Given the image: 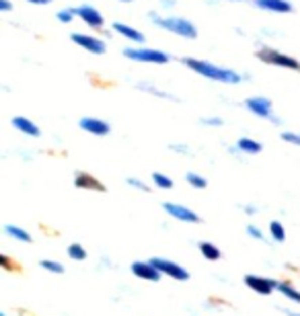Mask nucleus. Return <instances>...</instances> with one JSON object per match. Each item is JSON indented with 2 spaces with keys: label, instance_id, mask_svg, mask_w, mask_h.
<instances>
[{
  "label": "nucleus",
  "instance_id": "nucleus-11",
  "mask_svg": "<svg viewBox=\"0 0 300 316\" xmlns=\"http://www.w3.org/2000/svg\"><path fill=\"white\" fill-rule=\"evenodd\" d=\"M74 185L82 191H99V193H105V185L91 173H84V171H78L74 175Z\"/></svg>",
  "mask_w": 300,
  "mask_h": 316
},
{
  "label": "nucleus",
  "instance_id": "nucleus-25",
  "mask_svg": "<svg viewBox=\"0 0 300 316\" xmlns=\"http://www.w3.org/2000/svg\"><path fill=\"white\" fill-rule=\"evenodd\" d=\"M41 269H45L49 273H56V275H62L64 273V265L58 263V261H52V259H43L41 261Z\"/></svg>",
  "mask_w": 300,
  "mask_h": 316
},
{
  "label": "nucleus",
  "instance_id": "nucleus-35",
  "mask_svg": "<svg viewBox=\"0 0 300 316\" xmlns=\"http://www.w3.org/2000/svg\"><path fill=\"white\" fill-rule=\"evenodd\" d=\"M288 316H300V314H296V312H288Z\"/></svg>",
  "mask_w": 300,
  "mask_h": 316
},
{
  "label": "nucleus",
  "instance_id": "nucleus-26",
  "mask_svg": "<svg viewBox=\"0 0 300 316\" xmlns=\"http://www.w3.org/2000/svg\"><path fill=\"white\" fill-rule=\"evenodd\" d=\"M74 17H76V9H62V11L56 13V19H58L60 23H64V25H68Z\"/></svg>",
  "mask_w": 300,
  "mask_h": 316
},
{
  "label": "nucleus",
  "instance_id": "nucleus-1",
  "mask_svg": "<svg viewBox=\"0 0 300 316\" xmlns=\"http://www.w3.org/2000/svg\"><path fill=\"white\" fill-rule=\"evenodd\" d=\"M183 64L193 70L195 74L208 78V80H214V82H222V84H238L243 80V76L230 70V68H222V66H216L212 62L208 60H197V58H185Z\"/></svg>",
  "mask_w": 300,
  "mask_h": 316
},
{
  "label": "nucleus",
  "instance_id": "nucleus-34",
  "mask_svg": "<svg viewBox=\"0 0 300 316\" xmlns=\"http://www.w3.org/2000/svg\"><path fill=\"white\" fill-rule=\"evenodd\" d=\"M0 265H3L5 269H9V257L7 255H0Z\"/></svg>",
  "mask_w": 300,
  "mask_h": 316
},
{
  "label": "nucleus",
  "instance_id": "nucleus-23",
  "mask_svg": "<svg viewBox=\"0 0 300 316\" xmlns=\"http://www.w3.org/2000/svg\"><path fill=\"white\" fill-rule=\"evenodd\" d=\"M153 183L159 189H171L173 187V179L169 175H163V173H153Z\"/></svg>",
  "mask_w": 300,
  "mask_h": 316
},
{
  "label": "nucleus",
  "instance_id": "nucleus-22",
  "mask_svg": "<svg viewBox=\"0 0 300 316\" xmlns=\"http://www.w3.org/2000/svg\"><path fill=\"white\" fill-rule=\"evenodd\" d=\"M269 234H272V238H274L276 242H284V240H286L284 224L278 222V220H272V222H269Z\"/></svg>",
  "mask_w": 300,
  "mask_h": 316
},
{
  "label": "nucleus",
  "instance_id": "nucleus-18",
  "mask_svg": "<svg viewBox=\"0 0 300 316\" xmlns=\"http://www.w3.org/2000/svg\"><path fill=\"white\" fill-rule=\"evenodd\" d=\"M199 252H202V257H204L206 261H218V259L222 257L220 248H218L214 242H202V244H199Z\"/></svg>",
  "mask_w": 300,
  "mask_h": 316
},
{
  "label": "nucleus",
  "instance_id": "nucleus-36",
  "mask_svg": "<svg viewBox=\"0 0 300 316\" xmlns=\"http://www.w3.org/2000/svg\"><path fill=\"white\" fill-rule=\"evenodd\" d=\"M163 3H167V5H173V0H163Z\"/></svg>",
  "mask_w": 300,
  "mask_h": 316
},
{
  "label": "nucleus",
  "instance_id": "nucleus-32",
  "mask_svg": "<svg viewBox=\"0 0 300 316\" xmlns=\"http://www.w3.org/2000/svg\"><path fill=\"white\" fill-rule=\"evenodd\" d=\"M11 9H13L11 0H0V11H3V13H9Z\"/></svg>",
  "mask_w": 300,
  "mask_h": 316
},
{
  "label": "nucleus",
  "instance_id": "nucleus-8",
  "mask_svg": "<svg viewBox=\"0 0 300 316\" xmlns=\"http://www.w3.org/2000/svg\"><path fill=\"white\" fill-rule=\"evenodd\" d=\"M70 39H72V43H76L78 47H82V49H86V51H91V54H97V56L105 54V49H107L105 41H101V39H99V37H95V35H86V33H72V35H70Z\"/></svg>",
  "mask_w": 300,
  "mask_h": 316
},
{
  "label": "nucleus",
  "instance_id": "nucleus-30",
  "mask_svg": "<svg viewBox=\"0 0 300 316\" xmlns=\"http://www.w3.org/2000/svg\"><path fill=\"white\" fill-rule=\"evenodd\" d=\"M202 123H204V125H210V128H220L222 119H220V117H204Z\"/></svg>",
  "mask_w": 300,
  "mask_h": 316
},
{
  "label": "nucleus",
  "instance_id": "nucleus-28",
  "mask_svg": "<svg viewBox=\"0 0 300 316\" xmlns=\"http://www.w3.org/2000/svg\"><path fill=\"white\" fill-rule=\"evenodd\" d=\"M282 140L292 144V146H300V134H294V132H284L282 134Z\"/></svg>",
  "mask_w": 300,
  "mask_h": 316
},
{
  "label": "nucleus",
  "instance_id": "nucleus-31",
  "mask_svg": "<svg viewBox=\"0 0 300 316\" xmlns=\"http://www.w3.org/2000/svg\"><path fill=\"white\" fill-rule=\"evenodd\" d=\"M140 88H144V90H150L153 94H157V97H161V99H171L167 92H161V90H157V88H153L150 84H140Z\"/></svg>",
  "mask_w": 300,
  "mask_h": 316
},
{
  "label": "nucleus",
  "instance_id": "nucleus-6",
  "mask_svg": "<svg viewBox=\"0 0 300 316\" xmlns=\"http://www.w3.org/2000/svg\"><path fill=\"white\" fill-rule=\"evenodd\" d=\"M243 281H245V286L249 290H253L259 296H269V294L278 292V281L276 279H269V277H261V275L249 273V275H245Z\"/></svg>",
  "mask_w": 300,
  "mask_h": 316
},
{
  "label": "nucleus",
  "instance_id": "nucleus-21",
  "mask_svg": "<svg viewBox=\"0 0 300 316\" xmlns=\"http://www.w3.org/2000/svg\"><path fill=\"white\" fill-rule=\"evenodd\" d=\"M66 255H68L72 261H84V259H86V248H84L80 242H72V244L66 248Z\"/></svg>",
  "mask_w": 300,
  "mask_h": 316
},
{
  "label": "nucleus",
  "instance_id": "nucleus-9",
  "mask_svg": "<svg viewBox=\"0 0 300 316\" xmlns=\"http://www.w3.org/2000/svg\"><path fill=\"white\" fill-rule=\"evenodd\" d=\"M245 107H247L253 115H257V117L278 121V119L274 117V107H272V101H269L267 97H251V99H247V101H245Z\"/></svg>",
  "mask_w": 300,
  "mask_h": 316
},
{
  "label": "nucleus",
  "instance_id": "nucleus-12",
  "mask_svg": "<svg viewBox=\"0 0 300 316\" xmlns=\"http://www.w3.org/2000/svg\"><path fill=\"white\" fill-rule=\"evenodd\" d=\"M78 125L93 136H107L111 132V125L105 121V119H99V117H82L78 121Z\"/></svg>",
  "mask_w": 300,
  "mask_h": 316
},
{
  "label": "nucleus",
  "instance_id": "nucleus-33",
  "mask_svg": "<svg viewBox=\"0 0 300 316\" xmlns=\"http://www.w3.org/2000/svg\"><path fill=\"white\" fill-rule=\"evenodd\" d=\"M27 3H31V5H49V3H54V0H27Z\"/></svg>",
  "mask_w": 300,
  "mask_h": 316
},
{
  "label": "nucleus",
  "instance_id": "nucleus-37",
  "mask_svg": "<svg viewBox=\"0 0 300 316\" xmlns=\"http://www.w3.org/2000/svg\"><path fill=\"white\" fill-rule=\"evenodd\" d=\"M119 3H132V0H119Z\"/></svg>",
  "mask_w": 300,
  "mask_h": 316
},
{
  "label": "nucleus",
  "instance_id": "nucleus-29",
  "mask_svg": "<svg viewBox=\"0 0 300 316\" xmlns=\"http://www.w3.org/2000/svg\"><path fill=\"white\" fill-rule=\"evenodd\" d=\"M247 234H249L251 238H255V240H263V232H261L255 224H247Z\"/></svg>",
  "mask_w": 300,
  "mask_h": 316
},
{
  "label": "nucleus",
  "instance_id": "nucleus-7",
  "mask_svg": "<svg viewBox=\"0 0 300 316\" xmlns=\"http://www.w3.org/2000/svg\"><path fill=\"white\" fill-rule=\"evenodd\" d=\"M163 209L171 216V218H175V220H179V222H185V224H197L199 222V216L191 209V207H187V205H181V203H173V201H165L163 203Z\"/></svg>",
  "mask_w": 300,
  "mask_h": 316
},
{
  "label": "nucleus",
  "instance_id": "nucleus-24",
  "mask_svg": "<svg viewBox=\"0 0 300 316\" xmlns=\"http://www.w3.org/2000/svg\"><path fill=\"white\" fill-rule=\"evenodd\" d=\"M185 181H187L193 189H206V187H208V181H206L202 175H197V173H187V175H185Z\"/></svg>",
  "mask_w": 300,
  "mask_h": 316
},
{
  "label": "nucleus",
  "instance_id": "nucleus-16",
  "mask_svg": "<svg viewBox=\"0 0 300 316\" xmlns=\"http://www.w3.org/2000/svg\"><path fill=\"white\" fill-rule=\"evenodd\" d=\"M113 31L115 33H119L122 37H126L128 41H132V43H144V33H140L138 29H134V27H130V25H126V23H113Z\"/></svg>",
  "mask_w": 300,
  "mask_h": 316
},
{
  "label": "nucleus",
  "instance_id": "nucleus-5",
  "mask_svg": "<svg viewBox=\"0 0 300 316\" xmlns=\"http://www.w3.org/2000/svg\"><path fill=\"white\" fill-rule=\"evenodd\" d=\"M153 261V265L167 277L171 279H177V281H187L189 279V271L183 267V265H179L175 261H169V259H163V257H153L150 259Z\"/></svg>",
  "mask_w": 300,
  "mask_h": 316
},
{
  "label": "nucleus",
  "instance_id": "nucleus-15",
  "mask_svg": "<svg viewBox=\"0 0 300 316\" xmlns=\"http://www.w3.org/2000/svg\"><path fill=\"white\" fill-rule=\"evenodd\" d=\"M13 125H15V130H19V132L25 134V136H31V138H37V136L41 134L39 128H37V123L31 121L29 117H23V115L13 117Z\"/></svg>",
  "mask_w": 300,
  "mask_h": 316
},
{
  "label": "nucleus",
  "instance_id": "nucleus-17",
  "mask_svg": "<svg viewBox=\"0 0 300 316\" xmlns=\"http://www.w3.org/2000/svg\"><path fill=\"white\" fill-rule=\"evenodd\" d=\"M236 150L243 154H259L261 152V144L253 138H241L236 142Z\"/></svg>",
  "mask_w": 300,
  "mask_h": 316
},
{
  "label": "nucleus",
  "instance_id": "nucleus-38",
  "mask_svg": "<svg viewBox=\"0 0 300 316\" xmlns=\"http://www.w3.org/2000/svg\"><path fill=\"white\" fill-rule=\"evenodd\" d=\"M0 316H7V314H0Z\"/></svg>",
  "mask_w": 300,
  "mask_h": 316
},
{
  "label": "nucleus",
  "instance_id": "nucleus-14",
  "mask_svg": "<svg viewBox=\"0 0 300 316\" xmlns=\"http://www.w3.org/2000/svg\"><path fill=\"white\" fill-rule=\"evenodd\" d=\"M253 5L267 13H280V15L292 13V5L288 0H253Z\"/></svg>",
  "mask_w": 300,
  "mask_h": 316
},
{
  "label": "nucleus",
  "instance_id": "nucleus-19",
  "mask_svg": "<svg viewBox=\"0 0 300 316\" xmlns=\"http://www.w3.org/2000/svg\"><path fill=\"white\" fill-rule=\"evenodd\" d=\"M5 232L11 236V238H15V240H19V242H31V234H29L27 230H23L21 226H15V224H7L5 226Z\"/></svg>",
  "mask_w": 300,
  "mask_h": 316
},
{
  "label": "nucleus",
  "instance_id": "nucleus-20",
  "mask_svg": "<svg viewBox=\"0 0 300 316\" xmlns=\"http://www.w3.org/2000/svg\"><path fill=\"white\" fill-rule=\"evenodd\" d=\"M278 292H280L282 296H286L290 302L300 304V290H296L294 286H290V283H286V281H278Z\"/></svg>",
  "mask_w": 300,
  "mask_h": 316
},
{
  "label": "nucleus",
  "instance_id": "nucleus-10",
  "mask_svg": "<svg viewBox=\"0 0 300 316\" xmlns=\"http://www.w3.org/2000/svg\"><path fill=\"white\" fill-rule=\"evenodd\" d=\"M130 271L138 279H144V281H159L163 277V273L153 265V261H134Z\"/></svg>",
  "mask_w": 300,
  "mask_h": 316
},
{
  "label": "nucleus",
  "instance_id": "nucleus-13",
  "mask_svg": "<svg viewBox=\"0 0 300 316\" xmlns=\"http://www.w3.org/2000/svg\"><path fill=\"white\" fill-rule=\"evenodd\" d=\"M76 17H80L88 27H93V29H101L103 23H105L103 15H101L95 7H91V5H82V7H78V9H76Z\"/></svg>",
  "mask_w": 300,
  "mask_h": 316
},
{
  "label": "nucleus",
  "instance_id": "nucleus-2",
  "mask_svg": "<svg viewBox=\"0 0 300 316\" xmlns=\"http://www.w3.org/2000/svg\"><path fill=\"white\" fill-rule=\"evenodd\" d=\"M150 19L155 21L157 27L169 31V33H173V35L185 37V39H195L197 37V27L191 21L183 19V17H159V15H153Z\"/></svg>",
  "mask_w": 300,
  "mask_h": 316
},
{
  "label": "nucleus",
  "instance_id": "nucleus-4",
  "mask_svg": "<svg viewBox=\"0 0 300 316\" xmlns=\"http://www.w3.org/2000/svg\"><path fill=\"white\" fill-rule=\"evenodd\" d=\"M124 56L128 60L140 62V64H167L171 60L169 54H165L161 49H150V47H126Z\"/></svg>",
  "mask_w": 300,
  "mask_h": 316
},
{
  "label": "nucleus",
  "instance_id": "nucleus-3",
  "mask_svg": "<svg viewBox=\"0 0 300 316\" xmlns=\"http://www.w3.org/2000/svg\"><path fill=\"white\" fill-rule=\"evenodd\" d=\"M257 58H259V62H263V64L300 72V62H298L296 58H292V56H288V54H282V51H278V49H274V47H267V45L259 47V49H257Z\"/></svg>",
  "mask_w": 300,
  "mask_h": 316
},
{
  "label": "nucleus",
  "instance_id": "nucleus-27",
  "mask_svg": "<svg viewBox=\"0 0 300 316\" xmlns=\"http://www.w3.org/2000/svg\"><path fill=\"white\" fill-rule=\"evenodd\" d=\"M130 187H134V189H138V191H144V193H148L150 191V187L144 183V181H140V179H136V177H130L128 181H126Z\"/></svg>",
  "mask_w": 300,
  "mask_h": 316
}]
</instances>
